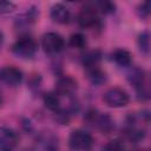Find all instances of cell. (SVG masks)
<instances>
[{
	"label": "cell",
	"mask_w": 151,
	"mask_h": 151,
	"mask_svg": "<svg viewBox=\"0 0 151 151\" xmlns=\"http://www.w3.org/2000/svg\"><path fill=\"white\" fill-rule=\"evenodd\" d=\"M127 81L136 90L137 97L139 100L149 99V86L146 72L140 67H131L126 73Z\"/></svg>",
	"instance_id": "obj_1"
},
{
	"label": "cell",
	"mask_w": 151,
	"mask_h": 151,
	"mask_svg": "<svg viewBox=\"0 0 151 151\" xmlns=\"http://www.w3.org/2000/svg\"><path fill=\"white\" fill-rule=\"evenodd\" d=\"M77 22L81 28L86 29H100L103 26L99 12L96 8L94 4L85 5L80 8L77 15Z\"/></svg>",
	"instance_id": "obj_2"
},
{
	"label": "cell",
	"mask_w": 151,
	"mask_h": 151,
	"mask_svg": "<svg viewBox=\"0 0 151 151\" xmlns=\"http://www.w3.org/2000/svg\"><path fill=\"white\" fill-rule=\"evenodd\" d=\"M11 51L18 58L31 59L38 52V42L31 35H21L13 42Z\"/></svg>",
	"instance_id": "obj_3"
},
{
	"label": "cell",
	"mask_w": 151,
	"mask_h": 151,
	"mask_svg": "<svg viewBox=\"0 0 151 151\" xmlns=\"http://www.w3.org/2000/svg\"><path fill=\"white\" fill-rule=\"evenodd\" d=\"M84 119L101 133L107 134L114 130V120L109 113H101L94 109H91L86 112Z\"/></svg>",
	"instance_id": "obj_4"
},
{
	"label": "cell",
	"mask_w": 151,
	"mask_h": 151,
	"mask_svg": "<svg viewBox=\"0 0 151 151\" xmlns=\"http://www.w3.org/2000/svg\"><path fill=\"white\" fill-rule=\"evenodd\" d=\"M103 101L112 109H120L125 107L130 103V94L126 90L113 86L107 88L103 94Z\"/></svg>",
	"instance_id": "obj_5"
},
{
	"label": "cell",
	"mask_w": 151,
	"mask_h": 151,
	"mask_svg": "<svg viewBox=\"0 0 151 151\" xmlns=\"http://www.w3.org/2000/svg\"><path fill=\"white\" fill-rule=\"evenodd\" d=\"M93 137L85 130H73L68 136V146L73 151H90L93 146Z\"/></svg>",
	"instance_id": "obj_6"
},
{
	"label": "cell",
	"mask_w": 151,
	"mask_h": 151,
	"mask_svg": "<svg viewBox=\"0 0 151 151\" xmlns=\"http://www.w3.org/2000/svg\"><path fill=\"white\" fill-rule=\"evenodd\" d=\"M41 47L46 54L54 55L60 53L65 47V39L57 32H47L41 37Z\"/></svg>",
	"instance_id": "obj_7"
},
{
	"label": "cell",
	"mask_w": 151,
	"mask_h": 151,
	"mask_svg": "<svg viewBox=\"0 0 151 151\" xmlns=\"http://www.w3.org/2000/svg\"><path fill=\"white\" fill-rule=\"evenodd\" d=\"M24 73L13 65H6L0 68V81L7 86L17 87L22 83Z\"/></svg>",
	"instance_id": "obj_8"
},
{
	"label": "cell",
	"mask_w": 151,
	"mask_h": 151,
	"mask_svg": "<svg viewBox=\"0 0 151 151\" xmlns=\"http://www.w3.org/2000/svg\"><path fill=\"white\" fill-rule=\"evenodd\" d=\"M19 143L18 132L9 126H0V150L1 151H12Z\"/></svg>",
	"instance_id": "obj_9"
},
{
	"label": "cell",
	"mask_w": 151,
	"mask_h": 151,
	"mask_svg": "<svg viewBox=\"0 0 151 151\" xmlns=\"http://www.w3.org/2000/svg\"><path fill=\"white\" fill-rule=\"evenodd\" d=\"M78 88V83L70 76L59 77L55 83L54 92H57L60 97H72Z\"/></svg>",
	"instance_id": "obj_10"
},
{
	"label": "cell",
	"mask_w": 151,
	"mask_h": 151,
	"mask_svg": "<svg viewBox=\"0 0 151 151\" xmlns=\"http://www.w3.org/2000/svg\"><path fill=\"white\" fill-rule=\"evenodd\" d=\"M50 17L53 22L65 25V24H68L71 20V11L64 4H54L51 7Z\"/></svg>",
	"instance_id": "obj_11"
},
{
	"label": "cell",
	"mask_w": 151,
	"mask_h": 151,
	"mask_svg": "<svg viewBox=\"0 0 151 151\" xmlns=\"http://www.w3.org/2000/svg\"><path fill=\"white\" fill-rule=\"evenodd\" d=\"M101 57H103V53L100 50H91L81 57V64L85 70L97 67L101 61Z\"/></svg>",
	"instance_id": "obj_12"
},
{
	"label": "cell",
	"mask_w": 151,
	"mask_h": 151,
	"mask_svg": "<svg viewBox=\"0 0 151 151\" xmlns=\"http://www.w3.org/2000/svg\"><path fill=\"white\" fill-rule=\"evenodd\" d=\"M112 60L119 67H129L132 63L131 53L125 48H116L111 54Z\"/></svg>",
	"instance_id": "obj_13"
},
{
	"label": "cell",
	"mask_w": 151,
	"mask_h": 151,
	"mask_svg": "<svg viewBox=\"0 0 151 151\" xmlns=\"http://www.w3.org/2000/svg\"><path fill=\"white\" fill-rule=\"evenodd\" d=\"M85 71H86V77H87L88 81L92 85L100 86V85L105 84L106 80H107L106 72L104 70H101L99 66L93 67V68H88V70H85Z\"/></svg>",
	"instance_id": "obj_14"
},
{
	"label": "cell",
	"mask_w": 151,
	"mask_h": 151,
	"mask_svg": "<svg viewBox=\"0 0 151 151\" xmlns=\"http://www.w3.org/2000/svg\"><path fill=\"white\" fill-rule=\"evenodd\" d=\"M42 103H44V105L47 110H50L54 113L61 107V97L57 92L50 91V92H46L44 94Z\"/></svg>",
	"instance_id": "obj_15"
},
{
	"label": "cell",
	"mask_w": 151,
	"mask_h": 151,
	"mask_svg": "<svg viewBox=\"0 0 151 151\" xmlns=\"http://www.w3.org/2000/svg\"><path fill=\"white\" fill-rule=\"evenodd\" d=\"M38 11L35 7H31L29 9H27L26 12H24L22 14H20L17 20H15V25L19 27V26H31L35 20H37V17H38Z\"/></svg>",
	"instance_id": "obj_16"
},
{
	"label": "cell",
	"mask_w": 151,
	"mask_h": 151,
	"mask_svg": "<svg viewBox=\"0 0 151 151\" xmlns=\"http://www.w3.org/2000/svg\"><path fill=\"white\" fill-rule=\"evenodd\" d=\"M145 136H146V132L144 129L138 127L136 125H129L127 124V127L125 129V137L130 142H133V143L142 142L145 138Z\"/></svg>",
	"instance_id": "obj_17"
},
{
	"label": "cell",
	"mask_w": 151,
	"mask_h": 151,
	"mask_svg": "<svg viewBox=\"0 0 151 151\" xmlns=\"http://www.w3.org/2000/svg\"><path fill=\"white\" fill-rule=\"evenodd\" d=\"M41 144L44 151H59V142L58 137L53 133H46L41 138Z\"/></svg>",
	"instance_id": "obj_18"
},
{
	"label": "cell",
	"mask_w": 151,
	"mask_h": 151,
	"mask_svg": "<svg viewBox=\"0 0 151 151\" xmlns=\"http://www.w3.org/2000/svg\"><path fill=\"white\" fill-rule=\"evenodd\" d=\"M87 45V39L84 34L81 33H73L70 35L68 38V46H71L72 48H76V50H83L85 48Z\"/></svg>",
	"instance_id": "obj_19"
},
{
	"label": "cell",
	"mask_w": 151,
	"mask_h": 151,
	"mask_svg": "<svg viewBox=\"0 0 151 151\" xmlns=\"http://www.w3.org/2000/svg\"><path fill=\"white\" fill-rule=\"evenodd\" d=\"M137 45H138L139 51L143 54L149 55V52H150V33H149V31H143L142 33H139L138 39H137Z\"/></svg>",
	"instance_id": "obj_20"
},
{
	"label": "cell",
	"mask_w": 151,
	"mask_h": 151,
	"mask_svg": "<svg viewBox=\"0 0 151 151\" xmlns=\"http://www.w3.org/2000/svg\"><path fill=\"white\" fill-rule=\"evenodd\" d=\"M96 8L98 9L99 13L103 14H112L116 11V5L113 2L110 1H100V2H96L94 4Z\"/></svg>",
	"instance_id": "obj_21"
},
{
	"label": "cell",
	"mask_w": 151,
	"mask_h": 151,
	"mask_svg": "<svg viewBox=\"0 0 151 151\" xmlns=\"http://www.w3.org/2000/svg\"><path fill=\"white\" fill-rule=\"evenodd\" d=\"M104 151H125V146L120 139H112L104 145Z\"/></svg>",
	"instance_id": "obj_22"
},
{
	"label": "cell",
	"mask_w": 151,
	"mask_h": 151,
	"mask_svg": "<svg viewBox=\"0 0 151 151\" xmlns=\"http://www.w3.org/2000/svg\"><path fill=\"white\" fill-rule=\"evenodd\" d=\"M137 13H138L139 18L146 19V18L149 17V14H150V4H149L147 1L142 2V4L138 6V8H137Z\"/></svg>",
	"instance_id": "obj_23"
},
{
	"label": "cell",
	"mask_w": 151,
	"mask_h": 151,
	"mask_svg": "<svg viewBox=\"0 0 151 151\" xmlns=\"http://www.w3.org/2000/svg\"><path fill=\"white\" fill-rule=\"evenodd\" d=\"M14 8H15V5H14L13 2H8V1H0V15H1V14L11 13Z\"/></svg>",
	"instance_id": "obj_24"
},
{
	"label": "cell",
	"mask_w": 151,
	"mask_h": 151,
	"mask_svg": "<svg viewBox=\"0 0 151 151\" xmlns=\"http://www.w3.org/2000/svg\"><path fill=\"white\" fill-rule=\"evenodd\" d=\"M4 40H5V37H4V33L0 31V47L2 46V44H4Z\"/></svg>",
	"instance_id": "obj_25"
},
{
	"label": "cell",
	"mask_w": 151,
	"mask_h": 151,
	"mask_svg": "<svg viewBox=\"0 0 151 151\" xmlns=\"http://www.w3.org/2000/svg\"><path fill=\"white\" fill-rule=\"evenodd\" d=\"M2 101H4V99H2V94H1V92H0V106H1Z\"/></svg>",
	"instance_id": "obj_26"
}]
</instances>
